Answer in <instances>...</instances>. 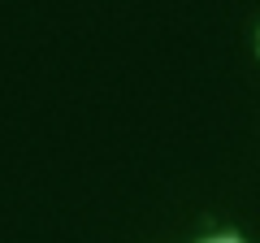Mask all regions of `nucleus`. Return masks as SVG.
<instances>
[{
  "label": "nucleus",
  "mask_w": 260,
  "mask_h": 243,
  "mask_svg": "<svg viewBox=\"0 0 260 243\" xmlns=\"http://www.w3.org/2000/svg\"><path fill=\"white\" fill-rule=\"evenodd\" d=\"M208 243H243V239H208Z\"/></svg>",
  "instance_id": "f257e3e1"
}]
</instances>
